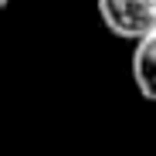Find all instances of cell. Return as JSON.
<instances>
[{
  "instance_id": "3957f363",
  "label": "cell",
  "mask_w": 156,
  "mask_h": 156,
  "mask_svg": "<svg viewBox=\"0 0 156 156\" xmlns=\"http://www.w3.org/2000/svg\"><path fill=\"white\" fill-rule=\"evenodd\" d=\"M7 4H10V0H0V10H4V7H7Z\"/></svg>"
},
{
  "instance_id": "7a4b0ae2",
  "label": "cell",
  "mask_w": 156,
  "mask_h": 156,
  "mask_svg": "<svg viewBox=\"0 0 156 156\" xmlns=\"http://www.w3.org/2000/svg\"><path fill=\"white\" fill-rule=\"evenodd\" d=\"M133 82L139 88L143 98L156 102V27L136 41V51H133Z\"/></svg>"
},
{
  "instance_id": "6da1fadb",
  "label": "cell",
  "mask_w": 156,
  "mask_h": 156,
  "mask_svg": "<svg viewBox=\"0 0 156 156\" xmlns=\"http://www.w3.org/2000/svg\"><path fill=\"white\" fill-rule=\"evenodd\" d=\"M98 17L122 41H139L156 27V0H98Z\"/></svg>"
}]
</instances>
